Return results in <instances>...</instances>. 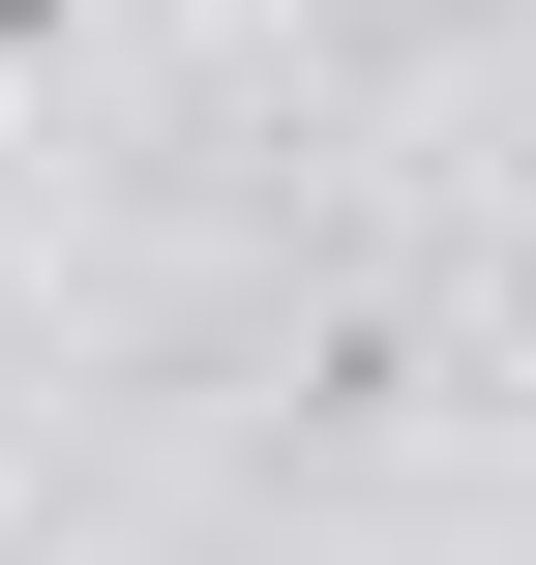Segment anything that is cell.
<instances>
[{"mask_svg":"<svg viewBox=\"0 0 536 565\" xmlns=\"http://www.w3.org/2000/svg\"><path fill=\"white\" fill-rule=\"evenodd\" d=\"M60 30H90V0H0V60H60Z\"/></svg>","mask_w":536,"mask_h":565,"instance_id":"2","label":"cell"},{"mask_svg":"<svg viewBox=\"0 0 536 565\" xmlns=\"http://www.w3.org/2000/svg\"><path fill=\"white\" fill-rule=\"evenodd\" d=\"M418 387H448V328H418V298H328L269 417H298V447H358V417H418Z\"/></svg>","mask_w":536,"mask_h":565,"instance_id":"1","label":"cell"}]
</instances>
